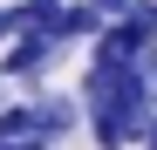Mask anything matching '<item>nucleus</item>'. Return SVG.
I'll use <instances>...</instances> for the list:
<instances>
[{"mask_svg": "<svg viewBox=\"0 0 157 150\" xmlns=\"http://www.w3.org/2000/svg\"><path fill=\"white\" fill-rule=\"evenodd\" d=\"M96 34H102L96 0H68V7H62V21H55V41L68 48V41H96Z\"/></svg>", "mask_w": 157, "mask_h": 150, "instance_id": "7ed1b4c3", "label": "nucleus"}, {"mask_svg": "<svg viewBox=\"0 0 157 150\" xmlns=\"http://www.w3.org/2000/svg\"><path fill=\"white\" fill-rule=\"evenodd\" d=\"M62 62V41L55 34H14V48H0V75H7V82H41L48 68Z\"/></svg>", "mask_w": 157, "mask_h": 150, "instance_id": "f257e3e1", "label": "nucleus"}, {"mask_svg": "<svg viewBox=\"0 0 157 150\" xmlns=\"http://www.w3.org/2000/svg\"><path fill=\"white\" fill-rule=\"evenodd\" d=\"M0 89H7V75H0ZM0 103H7V96H0Z\"/></svg>", "mask_w": 157, "mask_h": 150, "instance_id": "1a4fd4ad", "label": "nucleus"}, {"mask_svg": "<svg viewBox=\"0 0 157 150\" xmlns=\"http://www.w3.org/2000/svg\"><path fill=\"white\" fill-rule=\"evenodd\" d=\"M21 34V14H14V0H0V41H14Z\"/></svg>", "mask_w": 157, "mask_h": 150, "instance_id": "423d86ee", "label": "nucleus"}, {"mask_svg": "<svg viewBox=\"0 0 157 150\" xmlns=\"http://www.w3.org/2000/svg\"><path fill=\"white\" fill-rule=\"evenodd\" d=\"M34 116H41V137L62 143L75 123H82V96H34Z\"/></svg>", "mask_w": 157, "mask_h": 150, "instance_id": "f03ea898", "label": "nucleus"}, {"mask_svg": "<svg viewBox=\"0 0 157 150\" xmlns=\"http://www.w3.org/2000/svg\"><path fill=\"white\" fill-rule=\"evenodd\" d=\"M123 7H130V0H96V14H102V21H116Z\"/></svg>", "mask_w": 157, "mask_h": 150, "instance_id": "0eeeda50", "label": "nucleus"}, {"mask_svg": "<svg viewBox=\"0 0 157 150\" xmlns=\"http://www.w3.org/2000/svg\"><path fill=\"white\" fill-rule=\"evenodd\" d=\"M144 150H157V109H150V123H144V137H137Z\"/></svg>", "mask_w": 157, "mask_h": 150, "instance_id": "6e6552de", "label": "nucleus"}, {"mask_svg": "<svg viewBox=\"0 0 157 150\" xmlns=\"http://www.w3.org/2000/svg\"><path fill=\"white\" fill-rule=\"evenodd\" d=\"M0 137H41L34 103H0Z\"/></svg>", "mask_w": 157, "mask_h": 150, "instance_id": "39448f33", "label": "nucleus"}, {"mask_svg": "<svg viewBox=\"0 0 157 150\" xmlns=\"http://www.w3.org/2000/svg\"><path fill=\"white\" fill-rule=\"evenodd\" d=\"M62 7L68 0H14V14H21V34H55V21H62Z\"/></svg>", "mask_w": 157, "mask_h": 150, "instance_id": "20e7f679", "label": "nucleus"}]
</instances>
